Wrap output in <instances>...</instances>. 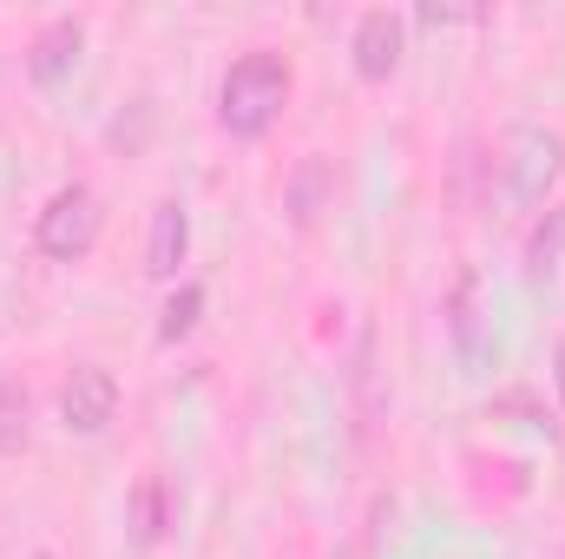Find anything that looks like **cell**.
<instances>
[{"label": "cell", "mask_w": 565, "mask_h": 559, "mask_svg": "<svg viewBox=\"0 0 565 559\" xmlns=\"http://www.w3.org/2000/svg\"><path fill=\"white\" fill-rule=\"evenodd\" d=\"M289 93H296L289 60L270 53V46H250V53H237L231 73L217 80V126H224L231 139H264L282 119Z\"/></svg>", "instance_id": "1"}, {"label": "cell", "mask_w": 565, "mask_h": 559, "mask_svg": "<svg viewBox=\"0 0 565 559\" xmlns=\"http://www.w3.org/2000/svg\"><path fill=\"white\" fill-rule=\"evenodd\" d=\"M99 231H106L99 191H93V184H60V191L40 204V218H33V251L53 257V264H79V257L99 244Z\"/></svg>", "instance_id": "2"}, {"label": "cell", "mask_w": 565, "mask_h": 559, "mask_svg": "<svg viewBox=\"0 0 565 559\" xmlns=\"http://www.w3.org/2000/svg\"><path fill=\"white\" fill-rule=\"evenodd\" d=\"M565 178V133L553 126H520L507 151H500V191H507V204H520V211H533V204H546V191Z\"/></svg>", "instance_id": "3"}, {"label": "cell", "mask_w": 565, "mask_h": 559, "mask_svg": "<svg viewBox=\"0 0 565 559\" xmlns=\"http://www.w3.org/2000/svg\"><path fill=\"white\" fill-rule=\"evenodd\" d=\"M113 415H119V382H113V369L73 362V376L60 382V421H66V434H106Z\"/></svg>", "instance_id": "4"}, {"label": "cell", "mask_w": 565, "mask_h": 559, "mask_svg": "<svg viewBox=\"0 0 565 559\" xmlns=\"http://www.w3.org/2000/svg\"><path fill=\"white\" fill-rule=\"evenodd\" d=\"M447 336H454V356L467 369H480L493 356V336H487V283L480 271H460L447 289Z\"/></svg>", "instance_id": "5"}, {"label": "cell", "mask_w": 565, "mask_h": 559, "mask_svg": "<svg viewBox=\"0 0 565 559\" xmlns=\"http://www.w3.org/2000/svg\"><path fill=\"white\" fill-rule=\"evenodd\" d=\"M349 53H355V73H362V80H395V66H402V53H408V20L388 13V7H369V13L355 20Z\"/></svg>", "instance_id": "6"}, {"label": "cell", "mask_w": 565, "mask_h": 559, "mask_svg": "<svg viewBox=\"0 0 565 559\" xmlns=\"http://www.w3.org/2000/svg\"><path fill=\"white\" fill-rule=\"evenodd\" d=\"M79 46H86V27H79L73 13L53 20V27H40L33 46H26V73H33V86H60V80L79 66Z\"/></svg>", "instance_id": "7"}, {"label": "cell", "mask_w": 565, "mask_h": 559, "mask_svg": "<svg viewBox=\"0 0 565 559\" xmlns=\"http://www.w3.org/2000/svg\"><path fill=\"white\" fill-rule=\"evenodd\" d=\"M329 198H335V165H329L322 151H309V158L289 171V184H282V211H289L296 231H309V224L329 211Z\"/></svg>", "instance_id": "8"}, {"label": "cell", "mask_w": 565, "mask_h": 559, "mask_svg": "<svg viewBox=\"0 0 565 559\" xmlns=\"http://www.w3.org/2000/svg\"><path fill=\"white\" fill-rule=\"evenodd\" d=\"M184 251H191V211H184L178 198L151 204V244H145V271H151V277H178Z\"/></svg>", "instance_id": "9"}, {"label": "cell", "mask_w": 565, "mask_h": 559, "mask_svg": "<svg viewBox=\"0 0 565 559\" xmlns=\"http://www.w3.org/2000/svg\"><path fill=\"white\" fill-rule=\"evenodd\" d=\"M132 527H139L145 547H158L171 527H178V494H171V481L151 467V474H139V487H132Z\"/></svg>", "instance_id": "10"}, {"label": "cell", "mask_w": 565, "mask_h": 559, "mask_svg": "<svg viewBox=\"0 0 565 559\" xmlns=\"http://www.w3.org/2000/svg\"><path fill=\"white\" fill-rule=\"evenodd\" d=\"M520 264H526V277H533V283H546V277L565 264V204H546V218L526 231V251H520Z\"/></svg>", "instance_id": "11"}, {"label": "cell", "mask_w": 565, "mask_h": 559, "mask_svg": "<svg viewBox=\"0 0 565 559\" xmlns=\"http://www.w3.org/2000/svg\"><path fill=\"white\" fill-rule=\"evenodd\" d=\"M33 402H26V382L20 376H0V454H20L26 434H33Z\"/></svg>", "instance_id": "12"}, {"label": "cell", "mask_w": 565, "mask_h": 559, "mask_svg": "<svg viewBox=\"0 0 565 559\" xmlns=\"http://www.w3.org/2000/svg\"><path fill=\"white\" fill-rule=\"evenodd\" d=\"M198 316H204V283H178L158 309V342H184L198 329Z\"/></svg>", "instance_id": "13"}, {"label": "cell", "mask_w": 565, "mask_h": 559, "mask_svg": "<svg viewBox=\"0 0 565 559\" xmlns=\"http://www.w3.org/2000/svg\"><path fill=\"white\" fill-rule=\"evenodd\" d=\"M559 395H565V342H559Z\"/></svg>", "instance_id": "14"}, {"label": "cell", "mask_w": 565, "mask_h": 559, "mask_svg": "<svg viewBox=\"0 0 565 559\" xmlns=\"http://www.w3.org/2000/svg\"><path fill=\"white\" fill-rule=\"evenodd\" d=\"M33 559H60V553H33Z\"/></svg>", "instance_id": "15"}]
</instances>
